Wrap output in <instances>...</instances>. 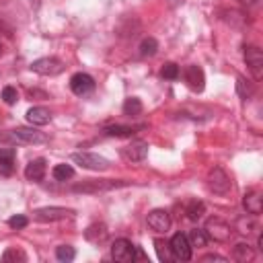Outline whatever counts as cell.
<instances>
[{
  "mask_svg": "<svg viewBox=\"0 0 263 263\" xmlns=\"http://www.w3.org/2000/svg\"><path fill=\"white\" fill-rule=\"evenodd\" d=\"M70 88H72L74 95L82 97V95H88V92L95 88V80H92V76H88V74H84V72H76V74L70 78Z\"/></svg>",
  "mask_w": 263,
  "mask_h": 263,
  "instance_id": "obj_13",
  "label": "cell"
},
{
  "mask_svg": "<svg viewBox=\"0 0 263 263\" xmlns=\"http://www.w3.org/2000/svg\"><path fill=\"white\" fill-rule=\"evenodd\" d=\"M107 234H109V230H107V226H105L103 222H95V224H90V226L84 230V238H86L88 242H92V245L103 242V240L107 238Z\"/></svg>",
  "mask_w": 263,
  "mask_h": 263,
  "instance_id": "obj_18",
  "label": "cell"
},
{
  "mask_svg": "<svg viewBox=\"0 0 263 263\" xmlns=\"http://www.w3.org/2000/svg\"><path fill=\"white\" fill-rule=\"evenodd\" d=\"M236 92L240 99H251V95L255 92V86L251 80H247L245 76H238L236 78Z\"/></svg>",
  "mask_w": 263,
  "mask_h": 263,
  "instance_id": "obj_24",
  "label": "cell"
},
{
  "mask_svg": "<svg viewBox=\"0 0 263 263\" xmlns=\"http://www.w3.org/2000/svg\"><path fill=\"white\" fill-rule=\"evenodd\" d=\"M224 14H226L224 21H226L228 25H232V27H242V25L247 23V16H245L242 12H238V10H226Z\"/></svg>",
  "mask_w": 263,
  "mask_h": 263,
  "instance_id": "obj_30",
  "label": "cell"
},
{
  "mask_svg": "<svg viewBox=\"0 0 263 263\" xmlns=\"http://www.w3.org/2000/svg\"><path fill=\"white\" fill-rule=\"evenodd\" d=\"M0 31H4V33H6V35H8V37H10V35H12V33H10V29H8V27H6V25H4V23H2V21H0Z\"/></svg>",
  "mask_w": 263,
  "mask_h": 263,
  "instance_id": "obj_40",
  "label": "cell"
},
{
  "mask_svg": "<svg viewBox=\"0 0 263 263\" xmlns=\"http://www.w3.org/2000/svg\"><path fill=\"white\" fill-rule=\"evenodd\" d=\"M51 175H53L55 181H66V179L74 177V168L70 164H55L53 171H51Z\"/></svg>",
  "mask_w": 263,
  "mask_h": 263,
  "instance_id": "obj_28",
  "label": "cell"
},
{
  "mask_svg": "<svg viewBox=\"0 0 263 263\" xmlns=\"http://www.w3.org/2000/svg\"><path fill=\"white\" fill-rule=\"evenodd\" d=\"M146 222H148V226L154 230V232H166L168 228H171V216H168V212L166 210H152L150 214H148V218H146Z\"/></svg>",
  "mask_w": 263,
  "mask_h": 263,
  "instance_id": "obj_14",
  "label": "cell"
},
{
  "mask_svg": "<svg viewBox=\"0 0 263 263\" xmlns=\"http://www.w3.org/2000/svg\"><path fill=\"white\" fill-rule=\"evenodd\" d=\"M238 2H240V4H247V6H255L259 0H238Z\"/></svg>",
  "mask_w": 263,
  "mask_h": 263,
  "instance_id": "obj_41",
  "label": "cell"
},
{
  "mask_svg": "<svg viewBox=\"0 0 263 263\" xmlns=\"http://www.w3.org/2000/svg\"><path fill=\"white\" fill-rule=\"evenodd\" d=\"M168 249H171L173 259H179V261H189V259H191V251H193V247L189 245L187 234H183V232L173 234V238L168 240Z\"/></svg>",
  "mask_w": 263,
  "mask_h": 263,
  "instance_id": "obj_9",
  "label": "cell"
},
{
  "mask_svg": "<svg viewBox=\"0 0 263 263\" xmlns=\"http://www.w3.org/2000/svg\"><path fill=\"white\" fill-rule=\"evenodd\" d=\"M45 158H35V160H31L27 166H25V177L29 179V181H35V183H39L43 177H45Z\"/></svg>",
  "mask_w": 263,
  "mask_h": 263,
  "instance_id": "obj_16",
  "label": "cell"
},
{
  "mask_svg": "<svg viewBox=\"0 0 263 263\" xmlns=\"http://www.w3.org/2000/svg\"><path fill=\"white\" fill-rule=\"evenodd\" d=\"M203 212H205V205H203V201H197V199H193V201H189L187 203V208H185V214H187V218L189 220H199L201 216H203Z\"/></svg>",
  "mask_w": 263,
  "mask_h": 263,
  "instance_id": "obj_25",
  "label": "cell"
},
{
  "mask_svg": "<svg viewBox=\"0 0 263 263\" xmlns=\"http://www.w3.org/2000/svg\"><path fill=\"white\" fill-rule=\"evenodd\" d=\"M129 181L123 179H84L82 183H76L72 187L74 193H101V191H111L119 187H127Z\"/></svg>",
  "mask_w": 263,
  "mask_h": 263,
  "instance_id": "obj_1",
  "label": "cell"
},
{
  "mask_svg": "<svg viewBox=\"0 0 263 263\" xmlns=\"http://www.w3.org/2000/svg\"><path fill=\"white\" fill-rule=\"evenodd\" d=\"M72 160L76 164H80L82 168H88V171H107L109 168V160L105 156L95 154V152H74Z\"/></svg>",
  "mask_w": 263,
  "mask_h": 263,
  "instance_id": "obj_5",
  "label": "cell"
},
{
  "mask_svg": "<svg viewBox=\"0 0 263 263\" xmlns=\"http://www.w3.org/2000/svg\"><path fill=\"white\" fill-rule=\"evenodd\" d=\"M142 101L140 99H136V97H129L125 103H123V113L127 115V117H138L140 113H142Z\"/></svg>",
  "mask_w": 263,
  "mask_h": 263,
  "instance_id": "obj_26",
  "label": "cell"
},
{
  "mask_svg": "<svg viewBox=\"0 0 263 263\" xmlns=\"http://www.w3.org/2000/svg\"><path fill=\"white\" fill-rule=\"evenodd\" d=\"M201 261L203 263H210V261H220V263H224V261H228L226 257H222V255H216V253H210V255H205V257H201Z\"/></svg>",
  "mask_w": 263,
  "mask_h": 263,
  "instance_id": "obj_36",
  "label": "cell"
},
{
  "mask_svg": "<svg viewBox=\"0 0 263 263\" xmlns=\"http://www.w3.org/2000/svg\"><path fill=\"white\" fill-rule=\"evenodd\" d=\"M121 156L127 162H142L148 156V144L142 142V140H136V142H132V144L121 148Z\"/></svg>",
  "mask_w": 263,
  "mask_h": 263,
  "instance_id": "obj_11",
  "label": "cell"
},
{
  "mask_svg": "<svg viewBox=\"0 0 263 263\" xmlns=\"http://www.w3.org/2000/svg\"><path fill=\"white\" fill-rule=\"evenodd\" d=\"M203 230H205L208 238H212V240H216V242H228V240L232 238V232H234V228H232L226 220H222V218H218V216L208 218Z\"/></svg>",
  "mask_w": 263,
  "mask_h": 263,
  "instance_id": "obj_2",
  "label": "cell"
},
{
  "mask_svg": "<svg viewBox=\"0 0 263 263\" xmlns=\"http://www.w3.org/2000/svg\"><path fill=\"white\" fill-rule=\"evenodd\" d=\"M0 55H2V43H0Z\"/></svg>",
  "mask_w": 263,
  "mask_h": 263,
  "instance_id": "obj_42",
  "label": "cell"
},
{
  "mask_svg": "<svg viewBox=\"0 0 263 263\" xmlns=\"http://www.w3.org/2000/svg\"><path fill=\"white\" fill-rule=\"evenodd\" d=\"M205 181H208V189H210L212 193H216V195H226V193H230V189H232V181H230L228 173H226L222 166L210 168Z\"/></svg>",
  "mask_w": 263,
  "mask_h": 263,
  "instance_id": "obj_3",
  "label": "cell"
},
{
  "mask_svg": "<svg viewBox=\"0 0 263 263\" xmlns=\"http://www.w3.org/2000/svg\"><path fill=\"white\" fill-rule=\"evenodd\" d=\"M187 240H189V245H191V247L201 249V247H205V245H208V234H205V230H201V228H193V230H189Z\"/></svg>",
  "mask_w": 263,
  "mask_h": 263,
  "instance_id": "obj_22",
  "label": "cell"
},
{
  "mask_svg": "<svg viewBox=\"0 0 263 263\" xmlns=\"http://www.w3.org/2000/svg\"><path fill=\"white\" fill-rule=\"evenodd\" d=\"M14 168V150L12 148H0V171L4 175H10Z\"/></svg>",
  "mask_w": 263,
  "mask_h": 263,
  "instance_id": "obj_21",
  "label": "cell"
},
{
  "mask_svg": "<svg viewBox=\"0 0 263 263\" xmlns=\"http://www.w3.org/2000/svg\"><path fill=\"white\" fill-rule=\"evenodd\" d=\"M111 257L117 263H129L136 259V245H132L127 238H117L111 245Z\"/></svg>",
  "mask_w": 263,
  "mask_h": 263,
  "instance_id": "obj_10",
  "label": "cell"
},
{
  "mask_svg": "<svg viewBox=\"0 0 263 263\" xmlns=\"http://www.w3.org/2000/svg\"><path fill=\"white\" fill-rule=\"evenodd\" d=\"M74 214V210L70 208H60V205H45V208H37L33 212V218L37 222H58V220H66Z\"/></svg>",
  "mask_w": 263,
  "mask_h": 263,
  "instance_id": "obj_6",
  "label": "cell"
},
{
  "mask_svg": "<svg viewBox=\"0 0 263 263\" xmlns=\"http://www.w3.org/2000/svg\"><path fill=\"white\" fill-rule=\"evenodd\" d=\"M2 99H4L6 105H14L16 99H18L16 88H14V86H4V88H2Z\"/></svg>",
  "mask_w": 263,
  "mask_h": 263,
  "instance_id": "obj_34",
  "label": "cell"
},
{
  "mask_svg": "<svg viewBox=\"0 0 263 263\" xmlns=\"http://www.w3.org/2000/svg\"><path fill=\"white\" fill-rule=\"evenodd\" d=\"M2 261H4V263H10V261H14V263L21 261V263H23V261H27V255H25L21 249H6L4 255H2Z\"/></svg>",
  "mask_w": 263,
  "mask_h": 263,
  "instance_id": "obj_32",
  "label": "cell"
},
{
  "mask_svg": "<svg viewBox=\"0 0 263 263\" xmlns=\"http://www.w3.org/2000/svg\"><path fill=\"white\" fill-rule=\"evenodd\" d=\"M154 247H156V253H158V259L160 261H171V249H168V242H164V240H160V238H156L154 240Z\"/></svg>",
  "mask_w": 263,
  "mask_h": 263,
  "instance_id": "obj_33",
  "label": "cell"
},
{
  "mask_svg": "<svg viewBox=\"0 0 263 263\" xmlns=\"http://www.w3.org/2000/svg\"><path fill=\"white\" fill-rule=\"evenodd\" d=\"M29 97H31V99H33V97H41V99H47V95H45L43 90H37V88H31V90H29Z\"/></svg>",
  "mask_w": 263,
  "mask_h": 263,
  "instance_id": "obj_37",
  "label": "cell"
},
{
  "mask_svg": "<svg viewBox=\"0 0 263 263\" xmlns=\"http://www.w3.org/2000/svg\"><path fill=\"white\" fill-rule=\"evenodd\" d=\"M156 51H158V41L154 37L142 39V43H140V55L142 58H152V55H156Z\"/></svg>",
  "mask_w": 263,
  "mask_h": 263,
  "instance_id": "obj_23",
  "label": "cell"
},
{
  "mask_svg": "<svg viewBox=\"0 0 263 263\" xmlns=\"http://www.w3.org/2000/svg\"><path fill=\"white\" fill-rule=\"evenodd\" d=\"M27 224H29V220H27V216H23V214H16V216L8 218V226H10V228H14V230L25 228Z\"/></svg>",
  "mask_w": 263,
  "mask_h": 263,
  "instance_id": "obj_35",
  "label": "cell"
},
{
  "mask_svg": "<svg viewBox=\"0 0 263 263\" xmlns=\"http://www.w3.org/2000/svg\"><path fill=\"white\" fill-rule=\"evenodd\" d=\"M31 70L35 74H41V76H58L64 72V62L49 55V58H39L31 64Z\"/></svg>",
  "mask_w": 263,
  "mask_h": 263,
  "instance_id": "obj_8",
  "label": "cell"
},
{
  "mask_svg": "<svg viewBox=\"0 0 263 263\" xmlns=\"http://www.w3.org/2000/svg\"><path fill=\"white\" fill-rule=\"evenodd\" d=\"M255 257V249L249 245V242H236L232 247V259L240 261V263H247Z\"/></svg>",
  "mask_w": 263,
  "mask_h": 263,
  "instance_id": "obj_20",
  "label": "cell"
},
{
  "mask_svg": "<svg viewBox=\"0 0 263 263\" xmlns=\"http://www.w3.org/2000/svg\"><path fill=\"white\" fill-rule=\"evenodd\" d=\"M8 138L12 142H16V144H45L49 140L43 132L35 129V125H31V127H14V129H10Z\"/></svg>",
  "mask_w": 263,
  "mask_h": 263,
  "instance_id": "obj_4",
  "label": "cell"
},
{
  "mask_svg": "<svg viewBox=\"0 0 263 263\" xmlns=\"http://www.w3.org/2000/svg\"><path fill=\"white\" fill-rule=\"evenodd\" d=\"M140 127H144V125H107L103 129V134L109 138H132Z\"/></svg>",
  "mask_w": 263,
  "mask_h": 263,
  "instance_id": "obj_19",
  "label": "cell"
},
{
  "mask_svg": "<svg viewBox=\"0 0 263 263\" xmlns=\"http://www.w3.org/2000/svg\"><path fill=\"white\" fill-rule=\"evenodd\" d=\"M27 121L31 123V125H47L49 121H51V113H49V109H45V107H31L29 111H27Z\"/></svg>",
  "mask_w": 263,
  "mask_h": 263,
  "instance_id": "obj_17",
  "label": "cell"
},
{
  "mask_svg": "<svg viewBox=\"0 0 263 263\" xmlns=\"http://www.w3.org/2000/svg\"><path fill=\"white\" fill-rule=\"evenodd\" d=\"M245 62L253 74L255 80H261L263 78V51L257 47V45H245Z\"/></svg>",
  "mask_w": 263,
  "mask_h": 263,
  "instance_id": "obj_7",
  "label": "cell"
},
{
  "mask_svg": "<svg viewBox=\"0 0 263 263\" xmlns=\"http://www.w3.org/2000/svg\"><path fill=\"white\" fill-rule=\"evenodd\" d=\"M242 208L251 216L261 214V210H263V197H261V193L259 191H247L242 195Z\"/></svg>",
  "mask_w": 263,
  "mask_h": 263,
  "instance_id": "obj_15",
  "label": "cell"
},
{
  "mask_svg": "<svg viewBox=\"0 0 263 263\" xmlns=\"http://www.w3.org/2000/svg\"><path fill=\"white\" fill-rule=\"evenodd\" d=\"M179 74H181V70H179V66H177L175 62H166V64L162 66V70H160V76L166 78V80H177Z\"/></svg>",
  "mask_w": 263,
  "mask_h": 263,
  "instance_id": "obj_31",
  "label": "cell"
},
{
  "mask_svg": "<svg viewBox=\"0 0 263 263\" xmlns=\"http://www.w3.org/2000/svg\"><path fill=\"white\" fill-rule=\"evenodd\" d=\"M255 228H257V224H255L253 216H249V218L245 216V218H238V220H236V230H238L240 234H247V236H249Z\"/></svg>",
  "mask_w": 263,
  "mask_h": 263,
  "instance_id": "obj_29",
  "label": "cell"
},
{
  "mask_svg": "<svg viewBox=\"0 0 263 263\" xmlns=\"http://www.w3.org/2000/svg\"><path fill=\"white\" fill-rule=\"evenodd\" d=\"M183 76H185L187 86H189L193 92H201V90H203V86H205V76H203V70H201L199 66H187L185 72H183Z\"/></svg>",
  "mask_w": 263,
  "mask_h": 263,
  "instance_id": "obj_12",
  "label": "cell"
},
{
  "mask_svg": "<svg viewBox=\"0 0 263 263\" xmlns=\"http://www.w3.org/2000/svg\"><path fill=\"white\" fill-rule=\"evenodd\" d=\"M257 249H259V251H263V234H259V236H257Z\"/></svg>",
  "mask_w": 263,
  "mask_h": 263,
  "instance_id": "obj_39",
  "label": "cell"
},
{
  "mask_svg": "<svg viewBox=\"0 0 263 263\" xmlns=\"http://www.w3.org/2000/svg\"><path fill=\"white\" fill-rule=\"evenodd\" d=\"M185 0H166V4L171 6V8H177V6H181Z\"/></svg>",
  "mask_w": 263,
  "mask_h": 263,
  "instance_id": "obj_38",
  "label": "cell"
},
{
  "mask_svg": "<svg viewBox=\"0 0 263 263\" xmlns=\"http://www.w3.org/2000/svg\"><path fill=\"white\" fill-rule=\"evenodd\" d=\"M74 257H76L74 247H70V245H60V247H55V259H58V261L70 263Z\"/></svg>",
  "mask_w": 263,
  "mask_h": 263,
  "instance_id": "obj_27",
  "label": "cell"
}]
</instances>
